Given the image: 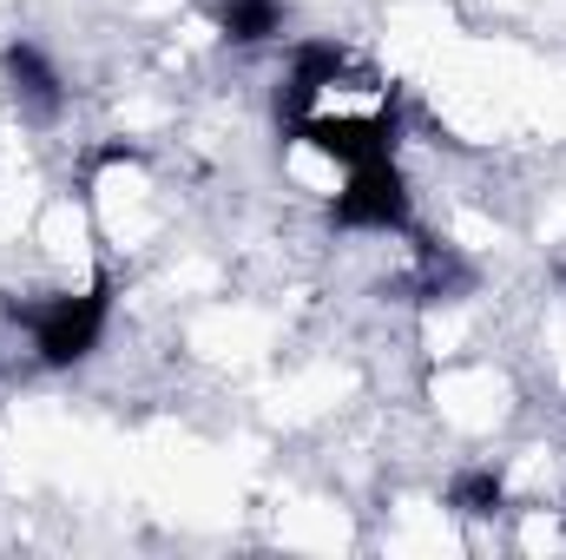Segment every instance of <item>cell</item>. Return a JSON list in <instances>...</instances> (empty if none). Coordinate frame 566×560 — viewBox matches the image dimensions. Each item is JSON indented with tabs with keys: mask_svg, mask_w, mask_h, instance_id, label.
<instances>
[{
	"mask_svg": "<svg viewBox=\"0 0 566 560\" xmlns=\"http://www.w3.org/2000/svg\"><path fill=\"white\" fill-rule=\"evenodd\" d=\"M329 218L349 225V231H402L409 225V185H402V172L389 158L349 165V185L336 191Z\"/></svg>",
	"mask_w": 566,
	"mask_h": 560,
	"instance_id": "2",
	"label": "cell"
},
{
	"mask_svg": "<svg viewBox=\"0 0 566 560\" xmlns=\"http://www.w3.org/2000/svg\"><path fill=\"white\" fill-rule=\"evenodd\" d=\"M468 283V271L448 258V251H434V245H422V271H416V297L422 303H441V297H454Z\"/></svg>",
	"mask_w": 566,
	"mask_h": 560,
	"instance_id": "8",
	"label": "cell"
},
{
	"mask_svg": "<svg viewBox=\"0 0 566 560\" xmlns=\"http://www.w3.org/2000/svg\"><path fill=\"white\" fill-rule=\"evenodd\" d=\"M0 73H7V93H13L33 120H53V113L66 106L60 73L40 60V46H7V53H0Z\"/></svg>",
	"mask_w": 566,
	"mask_h": 560,
	"instance_id": "5",
	"label": "cell"
},
{
	"mask_svg": "<svg viewBox=\"0 0 566 560\" xmlns=\"http://www.w3.org/2000/svg\"><path fill=\"white\" fill-rule=\"evenodd\" d=\"M343 66H349V53H343V46H329V40H310V46H296V60H290V80H283V93H277L283 133H290L303 113H316V93H323V86H336V80H343Z\"/></svg>",
	"mask_w": 566,
	"mask_h": 560,
	"instance_id": "4",
	"label": "cell"
},
{
	"mask_svg": "<svg viewBox=\"0 0 566 560\" xmlns=\"http://www.w3.org/2000/svg\"><path fill=\"white\" fill-rule=\"evenodd\" d=\"M218 27L238 46H258V40L283 33V7L277 0H218Z\"/></svg>",
	"mask_w": 566,
	"mask_h": 560,
	"instance_id": "6",
	"label": "cell"
},
{
	"mask_svg": "<svg viewBox=\"0 0 566 560\" xmlns=\"http://www.w3.org/2000/svg\"><path fill=\"white\" fill-rule=\"evenodd\" d=\"M501 495H507V488H501V475H494V468H468V475L454 481V495H448V501H454V515L488 521V515H501Z\"/></svg>",
	"mask_w": 566,
	"mask_h": 560,
	"instance_id": "7",
	"label": "cell"
},
{
	"mask_svg": "<svg viewBox=\"0 0 566 560\" xmlns=\"http://www.w3.org/2000/svg\"><path fill=\"white\" fill-rule=\"evenodd\" d=\"M7 317L33 330L40 363L66 370V363H80V356H93V343H99V330H106V317H113V278H93V290L53 297V303H20V297H7Z\"/></svg>",
	"mask_w": 566,
	"mask_h": 560,
	"instance_id": "1",
	"label": "cell"
},
{
	"mask_svg": "<svg viewBox=\"0 0 566 560\" xmlns=\"http://www.w3.org/2000/svg\"><path fill=\"white\" fill-rule=\"evenodd\" d=\"M290 139L316 145V152L336 158V165L389 158V145H396V100L376 106V113H363V120H349V113H303V120L290 126Z\"/></svg>",
	"mask_w": 566,
	"mask_h": 560,
	"instance_id": "3",
	"label": "cell"
}]
</instances>
